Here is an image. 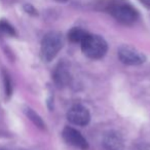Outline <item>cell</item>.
I'll list each match as a JSON object with an SVG mask.
<instances>
[{"label": "cell", "instance_id": "6da1fadb", "mask_svg": "<svg viewBox=\"0 0 150 150\" xmlns=\"http://www.w3.org/2000/svg\"><path fill=\"white\" fill-rule=\"evenodd\" d=\"M81 50L86 57L93 60H98L106 54L107 52V42L103 37L99 35L88 34L86 39L81 42Z\"/></svg>", "mask_w": 150, "mask_h": 150}, {"label": "cell", "instance_id": "7a4b0ae2", "mask_svg": "<svg viewBox=\"0 0 150 150\" xmlns=\"http://www.w3.org/2000/svg\"><path fill=\"white\" fill-rule=\"evenodd\" d=\"M63 46V37L58 32H50L41 41V58L45 62H50L58 54Z\"/></svg>", "mask_w": 150, "mask_h": 150}, {"label": "cell", "instance_id": "3957f363", "mask_svg": "<svg viewBox=\"0 0 150 150\" xmlns=\"http://www.w3.org/2000/svg\"><path fill=\"white\" fill-rule=\"evenodd\" d=\"M110 13L116 21L125 25L134 24L139 18L138 11L127 3L118 2L110 7Z\"/></svg>", "mask_w": 150, "mask_h": 150}, {"label": "cell", "instance_id": "277c9868", "mask_svg": "<svg viewBox=\"0 0 150 150\" xmlns=\"http://www.w3.org/2000/svg\"><path fill=\"white\" fill-rule=\"evenodd\" d=\"M118 58L121 63L131 66L141 65L146 61V57L141 52L129 45H122L119 47Z\"/></svg>", "mask_w": 150, "mask_h": 150}, {"label": "cell", "instance_id": "5b68a950", "mask_svg": "<svg viewBox=\"0 0 150 150\" xmlns=\"http://www.w3.org/2000/svg\"><path fill=\"white\" fill-rule=\"evenodd\" d=\"M62 135L65 141L74 147L79 148L81 150H86L88 148V141L77 129H73L71 127H66L63 129Z\"/></svg>", "mask_w": 150, "mask_h": 150}, {"label": "cell", "instance_id": "8992f818", "mask_svg": "<svg viewBox=\"0 0 150 150\" xmlns=\"http://www.w3.org/2000/svg\"><path fill=\"white\" fill-rule=\"evenodd\" d=\"M67 118L71 123L75 125H86L91 120L88 110L81 105H75L67 113Z\"/></svg>", "mask_w": 150, "mask_h": 150}, {"label": "cell", "instance_id": "52a82bcc", "mask_svg": "<svg viewBox=\"0 0 150 150\" xmlns=\"http://www.w3.org/2000/svg\"><path fill=\"white\" fill-rule=\"evenodd\" d=\"M104 146L107 150H122L125 142L121 135L117 132H109L104 137Z\"/></svg>", "mask_w": 150, "mask_h": 150}, {"label": "cell", "instance_id": "ba28073f", "mask_svg": "<svg viewBox=\"0 0 150 150\" xmlns=\"http://www.w3.org/2000/svg\"><path fill=\"white\" fill-rule=\"evenodd\" d=\"M54 82L59 86H65L70 81V74L65 64H59L54 72Z\"/></svg>", "mask_w": 150, "mask_h": 150}, {"label": "cell", "instance_id": "9c48e42d", "mask_svg": "<svg viewBox=\"0 0 150 150\" xmlns=\"http://www.w3.org/2000/svg\"><path fill=\"white\" fill-rule=\"evenodd\" d=\"M90 33L81 28H72L68 33V38L73 43H81Z\"/></svg>", "mask_w": 150, "mask_h": 150}, {"label": "cell", "instance_id": "30bf717a", "mask_svg": "<svg viewBox=\"0 0 150 150\" xmlns=\"http://www.w3.org/2000/svg\"><path fill=\"white\" fill-rule=\"evenodd\" d=\"M0 34L15 36L16 35V30L13 29V27L8 23V22L2 20V21H0Z\"/></svg>", "mask_w": 150, "mask_h": 150}, {"label": "cell", "instance_id": "8fae6325", "mask_svg": "<svg viewBox=\"0 0 150 150\" xmlns=\"http://www.w3.org/2000/svg\"><path fill=\"white\" fill-rule=\"evenodd\" d=\"M27 115H28V117H29V118L31 119V120L33 121V122L35 123L38 127H40V129H44L45 125H44L43 120H42L41 117H40L37 113L34 112L32 109H27Z\"/></svg>", "mask_w": 150, "mask_h": 150}, {"label": "cell", "instance_id": "7c38bea8", "mask_svg": "<svg viewBox=\"0 0 150 150\" xmlns=\"http://www.w3.org/2000/svg\"><path fill=\"white\" fill-rule=\"evenodd\" d=\"M4 84H5V93H6V96H11V79H9V76L7 74H4Z\"/></svg>", "mask_w": 150, "mask_h": 150}, {"label": "cell", "instance_id": "4fadbf2b", "mask_svg": "<svg viewBox=\"0 0 150 150\" xmlns=\"http://www.w3.org/2000/svg\"><path fill=\"white\" fill-rule=\"evenodd\" d=\"M25 9L27 11V13H36V11L34 9L33 6H31V5H26Z\"/></svg>", "mask_w": 150, "mask_h": 150}, {"label": "cell", "instance_id": "5bb4252c", "mask_svg": "<svg viewBox=\"0 0 150 150\" xmlns=\"http://www.w3.org/2000/svg\"><path fill=\"white\" fill-rule=\"evenodd\" d=\"M142 3H143L144 5H146V6H149L150 7V0H140Z\"/></svg>", "mask_w": 150, "mask_h": 150}, {"label": "cell", "instance_id": "9a60e30c", "mask_svg": "<svg viewBox=\"0 0 150 150\" xmlns=\"http://www.w3.org/2000/svg\"><path fill=\"white\" fill-rule=\"evenodd\" d=\"M58 1H65V0H58Z\"/></svg>", "mask_w": 150, "mask_h": 150}]
</instances>
